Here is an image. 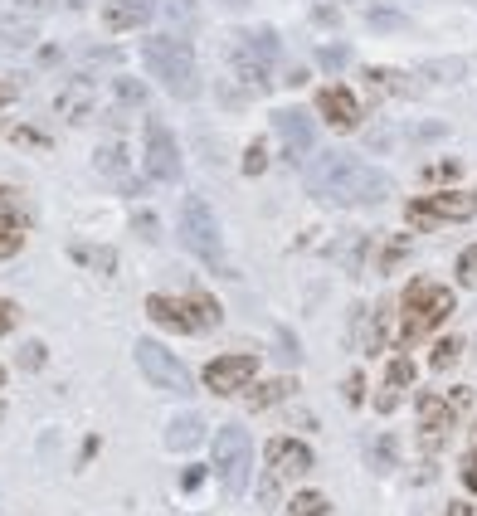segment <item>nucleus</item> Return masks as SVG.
<instances>
[{
    "mask_svg": "<svg viewBox=\"0 0 477 516\" xmlns=\"http://www.w3.org/2000/svg\"><path fill=\"white\" fill-rule=\"evenodd\" d=\"M147 317L156 322V327H166V332H181L190 336L195 332V317H190V302L185 297H147Z\"/></svg>",
    "mask_w": 477,
    "mask_h": 516,
    "instance_id": "obj_14",
    "label": "nucleus"
},
{
    "mask_svg": "<svg viewBox=\"0 0 477 516\" xmlns=\"http://www.w3.org/2000/svg\"><path fill=\"white\" fill-rule=\"evenodd\" d=\"M93 166L103 176H127V142H103L98 156H93Z\"/></svg>",
    "mask_w": 477,
    "mask_h": 516,
    "instance_id": "obj_23",
    "label": "nucleus"
},
{
    "mask_svg": "<svg viewBox=\"0 0 477 516\" xmlns=\"http://www.w3.org/2000/svg\"><path fill=\"white\" fill-rule=\"evenodd\" d=\"M10 98H15V83H0V108H5Z\"/></svg>",
    "mask_w": 477,
    "mask_h": 516,
    "instance_id": "obj_51",
    "label": "nucleus"
},
{
    "mask_svg": "<svg viewBox=\"0 0 477 516\" xmlns=\"http://www.w3.org/2000/svg\"><path fill=\"white\" fill-rule=\"evenodd\" d=\"M215 473H220L224 492H249V473H254V439L239 424H224L215 434Z\"/></svg>",
    "mask_w": 477,
    "mask_h": 516,
    "instance_id": "obj_5",
    "label": "nucleus"
},
{
    "mask_svg": "<svg viewBox=\"0 0 477 516\" xmlns=\"http://www.w3.org/2000/svg\"><path fill=\"white\" fill-rule=\"evenodd\" d=\"M112 93H117V103H127V108H142V103H147V88H142L137 78H117Z\"/></svg>",
    "mask_w": 477,
    "mask_h": 516,
    "instance_id": "obj_30",
    "label": "nucleus"
},
{
    "mask_svg": "<svg viewBox=\"0 0 477 516\" xmlns=\"http://www.w3.org/2000/svg\"><path fill=\"white\" fill-rule=\"evenodd\" d=\"M25 224V210L15 200V190H0V229H20Z\"/></svg>",
    "mask_w": 477,
    "mask_h": 516,
    "instance_id": "obj_31",
    "label": "nucleus"
},
{
    "mask_svg": "<svg viewBox=\"0 0 477 516\" xmlns=\"http://www.w3.org/2000/svg\"><path fill=\"white\" fill-rule=\"evenodd\" d=\"M293 390H297L293 375H273V380H258V385H249V390H244V400H249V409H273V405H283Z\"/></svg>",
    "mask_w": 477,
    "mask_h": 516,
    "instance_id": "obj_18",
    "label": "nucleus"
},
{
    "mask_svg": "<svg viewBox=\"0 0 477 516\" xmlns=\"http://www.w3.org/2000/svg\"><path fill=\"white\" fill-rule=\"evenodd\" d=\"M147 20H151V0H108V5H103V25H108L112 35L142 30Z\"/></svg>",
    "mask_w": 477,
    "mask_h": 516,
    "instance_id": "obj_16",
    "label": "nucleus"
},
{
    "mask_svg": "<svg viewBox=\"0 0 477 516\" xmlns=\"http://www.w3.org/2000/svg\"><path fill=\"white\" fill-rule=\"evenodd\" d=\"M239 39H244V44L254 49L258 59H268V64H273V59L283 54V44H278V35H273V30H249V35H239Z\"/></svg>",
    "mask_w": 477,
    "mask_h": 516,
    "instance_id": "obj_26",
    "label": "nucleus"
},
{
    "mask_svg": "<svg viewBox=\"0 0 477 516\" xmlns=\"http://www.w3.org/2000/svg\"><path fill=\"white\" fill-rule=\"evenodd\" d=\"M346 59H351V49H346V44H327V49H317V64H322L327 74L346 69Z\"/></svg>",
    "mask_w": 477,
    "mask_h": 516,
    "instance_id": "obj_32",
    "label": "nucleus"
},
{
    "mask_svg": "<svg viewBox=\"0 0 477 516\" xmlns=\"http://www.w3.org/2000/svg\"><path fill=\"white\" fill-rule=\"evenodd\" d=\"M93 108V93H88V78H78L64 88V98H59V112L69 117V122H83V112Z\"/></svg>",
    "mask_w": 477,
    "mask_h": 516,
    "instance_id": "obj_21",
    "label": "nucleus"
},
{
    "mask_svg": "<svg viewBox=\"0 0 477 516\" xmlns=\"http://www.w3.org/2000/svg\"><path fill=\"white\" fill-rule=\"evenodd\" d=\"M200 439H205V419L200 414H176L166 424V448L171 453H190V448H200Z\"/></svg>",
    "mask_w": 477,
    "mask_h": 516,
    "instance_id": "obj_17",
    "label": "nucleus"
},
{
    "mask_svg": "<svg viewBox=\"0 0 477 516\" xmlns=\"http://www.w3.org/2000/svg\"><path fill=\"white\" fill-rule=\"evenodd\" d=\"M132 229H137V234H142V239H156V220H151L147 210H142V215H137V220H132Z\"/></svg>",
    "mask_w": 477,
    "mask_h": 516,
    "instance_id": "obj_44",
    "label": "nucleus"
},
{
    "mask_svg": "<svg viewBox=\"0 0 477 516\" xmlns=\"http://www.w3.org/2000/svg\"><path fill=\"white\" fill-rule=\"evenodd\" d=\"M258 375V361L249 351H229V356H215L210 366H205V390H215V395H239V390H249Z\"/></svg>",
    "mask_w": 477,
    "mask_h": 516,
    "instance_id": "obj_8",
    "label": "nucleus"
},
{
    "mask_svg": "<svg viewBox=\"0 0 477 516\" xmlns=\"http://www.w3.org/2000/svg\"><path fill=\"white\" fill-rule=\"evenodd\" d=\"M263 166H268V147H263V142H254V147L244 151V171H249V176H258Z\"/></svg>",
    "mask_w": 477,
    "mask_h": 516,
    "instance_id": "obj_38",
    "label": "nucleus"
},
{
    "mask_svg": "<svg viewBox=\"0 0 477 516\" xmlns=\"http://www.w3.org/2000/svg\"><path fill=\"white\" fill-rule=\"evenodd\" d=\"M220 5H229V10H244V5H249V0H220Z\"/></svg>",
    "mask_w": 477,
    "mask_h": 516,
    "instance_id": "obj_53",
    "label": "nucleus"
},
{
    "mask_svg": "<svg viewBox=\"0 0 477 516\" xmlns=\"http://www.w3.org/2000/svg\"><path fill=\"white\" fill-rule=\"evenodd\" d=\"M181 239L190 254H200V263H210L220 278H234V268L224 263V239H220V220H215V210L200 200V195H190L181 205Z\"/></svg>",
    "mask_w": 477,
    "mask_h": 516,
    "instance_id": "obj_4",
    "label": "nucleus"
},
{
    "mask_svg": "<svg viewBox=\"0 0 477 516\" xmlns=\"http://www.w3.org/2000/svg\"><path fill=\"white\" fill-rule=\"evenodd\" d=\"M151 15H161V25H171V30H195V20H200V10H195V0H151Z\"/></svg>",
    "mask_w": 477,
    "mask_h": 516,
    "instance_id": "obj_19",
    "label": "nucleus"
},
{
    "mask_svg": "<svg viewBox=\"0 0 477 516\" xmlns=\"http://www.w3.org/2000/svg\"><path fill=\"white\" fill-rule=\"evenodd\" d=\"M331 502L322 497V492H297L293 502H288V516H327Z\"/></svg>",
    "mask_w": 477,
    "mask_h": 516,
    "instance_id": "obj_27",
    "label": "nucleus"
},
{
    "mask_svg": "<svg viewBox=\"0 0 477 516\" xmlns=\"http://www.w3.org/2000/svg\"><path fill=\"white\" fill-rule=\"evenodd\" d=\"M0 385H5V370H0Z\"/></svg>",
    "mask_w": 477,
    "mask_h": 516,
    "instance_id": "obj_55",
    "label": "nucleus"
},
{
    "mask_svg": "<svg viewBox=\"0 0 477 516\" xmlns=\"http://www.w3.org/2000/svg\"><path fill=\"white\" fill-rule=\"evenodd\" d=\"M137 366H142V375H147L156 390H166V395H190L195 390V375L161 346V341H137Z\"/></svg>",
    "mask_w": 477,
    "mask_h": 516,
    "instance_id": "obj_6",
    "label": "nucleus"
},
{
    "mask_svg": "<svg viewBox=\"0 0 477 516\" xmlns=\"http://www.w3.org/2000/svg\"><path fill=\"white\" fill-rule=\"evenodd\" d=\"M463 166L458 161H439V166H424V181H453Z\"/></svg>",
    "mask_w": 477,
    "mask_h": 516,
    "instance_id": "obj_39",
    "label": "nucleus"
},
{
    "mask_svg": "<svg viewBox=\"0 0 477 516\" xmlns=\"http://www.w3.org/2000/svg\"><path fill=\"white\" fill-rule=\"evenodd\" d=\"M25 10H44V5H54V0H20Z\"/></svg>",
    "mask_w": 477,
    "mask_h": 516,
    "instance_id": "obj_52",
    "label": "nucleus"
},
{
    "mask_svg": "<svg viewBox=\"0 0 477 516\" xmlns=\"http://www.w3.org/2000/svg\"><path fill=\"white\" fill-rule=\"evenodd\" d=\"M468 74V64L463 59H434V64H424L419 78H434V83H458V78Z\"/></svg>",
    "mask_w": 477,
    "mask_h": 516,
    "instance_id": "obj_24",
    "label": "nucleus"
},
{
    "mask_svg": "<svg viewBox=\"0 0 477 516\" xmlns=\"http://www.w3.org/2000/svg\"><path fill=\"white\" fill-rule=\"evenodd\" d=\"M64 5H83V0H64Z\"/></svg>",
    "mask_w": 477,
    "mask_h": 516,
    "instance_id": "obj_54",
    "label": "nucleus"
},
{
    "mask_svg": "<svg viewBox=\"0 0 477 516\" xmlns=\"http://www.w3.org/2000/svg\"><path fill=\"white\" fill-rule=\"evenodd\" d=\"M307 190L327 205H380L395 185H390L385 171H375V166L346 156V151H322L307 166Z\"/></svg>",
    "mask_w": 477,
    "mask_h": 516,
    "instance_id": "obj_1",
    "label": "nucleus"
},
{
    "mask_svg": "<svg viewBox=\"0 0 477 516\" xmlns=\"http://www.w3.org/2000/svg\"><path fill=\"white\" fill-rule=\"evenodd\" d=\"M200 482H205V468H185V473H181V487H185V492H195Z\"/></svg>",
    "mask_w": 477,
    "mask_h": 516,
    "instance_id": "obj_46",
    "label": "nucleus"
},
{
    "mask_svg": "<svg viewBox=\"0 0 477 516\" xmlns=\"http://www.w3.org/2000/svg\"><path fill=\"white\" fill-rule=\"evenodd\" d=\"M147 176L161 185L181 181V147H176V137H171V127L166 122H147Z\"/></svg>",
    "mask_w": 477,
    "mask_h": 516,
    "instance_id": "obj_9",
    "label": "nucleus"
},
{
    "mask_svg": "<svg viewBox=\"0 0 477 516\" xmlns=\"http://www.w3.org/2000/svg\"><path fill=\"white\" fill-rule=\"evenodd\" d=\"M458 356H463V341H458V336H443L439 346L429 351V366H434V370H448L453 361H458Z\"/></svg>",
    "mask_w": 477,
    "mask_h": 516,
    "instance_id": "obj_29",
    "label": "nucleus"
},
{
    "mask_svg": "<svg viewBox=\"0 0 477 516\" xmlns=\"http://www.w3.org/2000/svg\"><path fill=\"white\" fill-rule=\"evenodd\" d=\"M346 400H351V405H361V400H366V380H361V375H351V380H346Z\"/></svg>",
    "mask_w": 477,
    "mask_h": 516,
    "instance_id": "obj_40",
    "label": "nucleus"
},
{
    "mask_svg": "<svg viewBox=\"0 0 477 516\" xmlns=\"http://www.w3.org/2000/svg\"><path fill=\"white\" fill-rule=\"evenodd\" d=\"M370 463L385 473V468H395V439H375L370 443Z\"/></svg>",
    "mask_w": 477,
    "mask_h": 516,
    "instance_id": "obj_35",
    "label": "nucleus"
},
{
    "mask_svg": "<svg viewBox=\"0 0 477 516\" xmlns=\"http://www.w3.org/2000/svg\"><path fill=\"white\" fill-rule=\"evenodd\" d=\"M453 317V293L439 288V283H429V278H414L400 297V346H414V341H424V336L443 327Z\"/></svg>",
    "mask_w": 477,
    "mask_h": 516,
    "instance_id": "obj_2",
    "label": "nucleus"
},
{
    "mask_svg": "<svg viewBox=\"0 0 477 516\" xmlns=\"http://www.w3.org/2000/svg\"><path fill=\"white\" fill-rule=\"evenodd\" d=\"M312 468V448L302 439H273L268 443V473L283 482V478H302Z\"/></svg>",
    "mask_w": 477,
    "mask_h": 516,
    "instance_id": "obj_12",
    "label": "nucleus"
},
{
    "mask_svg": "<svg viewBox=\"0 0 477 516\" xmlns=\"http://www.w3.org/2000/svg\"><path fill=\"white\" fill-rule=\"evenodd\" d=\"M69 254H74V263L93 268V273H112L117 268V249H108V244H74Z\"/></svg>",
    "mask_w": 477,
    "mask_h": 516,
    "instance_id": "obj_20",
    "label": "nucleus"
},
{
    "mask_svg": "<svg viewBox=\"0 0 477 516\" xmlns=\"http://www.w3.org/2000/svg\"><path fill=\"white\" fill-rule=\"evenodd\" d=\"M477 190H439L409 205V224H443V220H473Z\"/></svg>",
    "mask_w": 477,
    "mask_h": 516,
    "instance_id": "obj_7",
    "label": "nucleus"
},
{
    "mask_svg": "<svg viewBox=\"0 0 477 516\" xmlns=\"http://www.w3.org/2000/svg\"><path fill=\"white\" fill-rule=\"evenodd\" d=\"M278 346H283V356H288V361H297V341H293V332H278Z\"/></svg>",
    "mask_w": 477,
    "mask_h": 516,
    "instance_id": "obj_47",
    "label": "nucleus"
},
{
    "mask_svg": "<svg viewBox=\"0 0 477 516\" xmlns=\"http://www.w3.org/2000/svg\"><path fill=\"white\" fill-rule=\"evenodd\" d=\"M448 429H453V405L439 395H419V443L434 453L448 439Z\"/></svg>",
    "mask_w": 477,
    "mask_h": 516,
    "instance_id": "obj_13",
    "label": "nucleus"
},
{
    "mask_svg": "<svg viewBox=\"0 0 477 516\" xmlns=\"http://www.w3.org/2000/svg\"><path fill=\"white\" fill-rule=\"evenodd\" d=\"M185 302H190V317H195V332H215V327H220V302H215V297L210 293H195V297H185Z\"/></svg>",
    "mask_w": 477,
    "mask_h": 516,
    "instance_id": "obj_22",
    "label": "nucleus"
},
{
    "mask_svg": "<svg viewBox=\"0 0 477 516\" xmlns=\"http://www.w3.org/2000/svg\"><path fill=\"white\" fill-rule=\"evenodd\" d=\"M273 127L283 132V142H288V161H302L307 151L317 147V127H312V117L302 108H283L273 117Z\"/></svg>",
    "mask_w": 477,
    "mask_h": 516,
    "instance_id": "obj_11",
    "label": "nucleus"
},
{
    "mask_svg": "<svg viewBox=\"0 0 477 516\" xmlns=\"http://www.w3.org/2000/svg\"><path fill=\"white\" fill-rule=\"evenodd\" d=\"M395 405H400V390H380V395H375V409H380V414H390Z\"/></svg>",
    "mask_w": 477,
    "mask_h": 516,
    "instance_id": "obj_43",
    "label": "nucleus"
},
{
    "mask_svg": "<svg viewBox=\"0 0 477 516\" xmlns=\"http://www.w3.org/2000/svg\"><path fill=\"white\" fill-rule=\"evenodd\" d=\"M366 78L375 88H385V93H414V83H409L400 69H366Z\"/></svg>",
    "mask_w": 477,
    "mask_h": 516,
    "instance_id": "obj_28",
    "label": "nucleus"
},
{
    "mask_svg": "<svg viewBox=\"0 0 477 516\" xmlns=\"http://www.w3.org/2000/svg\"><path fill=\"white\" fill-rule=\"evenodd\" d=\"M463 487H468V492H477V448L468 453V463H463Z\"/></svg>",
    "mask_w": 477,
    "mask_h": 516,
    "instance_id": "obj_42",
    "label": "nucleus"
},
{
    "mask_svg": "<svg viewBox=\"0 0 477 516\" xmlns=\"http://www.w3.org/2000/svg\"><path fill=\"white\" fill-rule=\"evenodd\" d=\"M409 20H404L400 10H370V30H404Z\"/></svg>",
    "mask_w": 477,
    "mask_h": 516,
    "instance_id": "obj_36",
    "label": "nucleus"
},
{
    "mask_svg": "<svg viewBox=\"0 0 477 516\" xmlns=\"http://www.w3.org/2000/svg\"><path fill=\"white\" fill-rule=\"evenodd\" d=\"M317 112L327 117V127H336V132H356V127H361V103H356V93L341 88V83H327V88L317 93Z\"/></svg>",
    "mask_w": 477,
    "mask_h": 516,
    "instance_id": "obj_10",
    "label": "nucleus"
},
{
    "mask_svg": "<svg viewBox=\"0 0 477 516\" xmlns=\"http://www.w3.org/2000/svg\"><path fill=\"white\" fill-rule=\"evenodd\" d=\"M448 516H473V507H468V502H453V507H448Z\"/></svg>",
    "mask_w": 477,
    "mask_h": 516,
    "instance_id": "obj_50",
    "label": "nucleus"
},
{
    "mask_svg": "<svg viewBox=\"0 0 477 516\" xmlns=\"http://www.w3.org/2000/svg\"><path fill=\"white\" fill-rule=\"evenodd\" d=\"M10 327H15V302H5V297H0V336L10 332Z\"/></svg>",
    "mask_w": 477,
    "mask_h": 516,
    "instance_id": "obj_45",
    "label": "nucleus"
},
{
    "mask_svg": "<svg viewBox=\"0 0 477 516\" xmlns=\"http://www.w3.org/2000/svg\"><path fill=\"white\" fill-rule=\"evenodd\" d=\"M0 419H5V409H0Z\"/></svg>",
    "mask_w": 477,
    "mask_h": 516,
    "instance_id": "obj_56",
    "label": "nucleus"
},
{
    "mask_svg": "<svg viewBox=\"0 0 477 516\" xmlns=\"http://www.w3.org/2000/svg\"><path fill=\"white\" fill-rule=\"evenodd\" d=\"M142 59H147L151 78H161V88L171 98H195L200 83H195V49H190V39H181V35L147 39Z\"/></svg>",
    "mask_w": 477,
    "mask_h": 516,
    "instance_id": "obj_3",
    "label": "nucleus"
},
{
    "mask_svg": "<svg viewBox=\"0 0 477 516\" xmlns=\"http://www.w3.org/2000/svg\"><path fill=\"white\" fill-rule=\"evenodd\" d=\"M20 244H25V234H20V229H0V263L20 254Z\"/></svg>",
    "mask_w": 477,
    "mask_h": 516,
    "instance_id": "obj_37",
    "label": "nucleus"
},
{
    "mask_svg": "<svg viewBox=\"0 0 477 516\" xmlns=\"http://www.w3.org/2000/svg\"><path fill=\"white\" fill-rule=\"evenodd\" d=\"M15 142H30V147H49V142H44L39 132H30V127H20V132H15Z\"/></svg>",
    "mask_w": 477,
    "mask_h": 516,
    "instance_id": "obj_49",
    "label": "nucleus"
},
{
    "mask_svg": "<svg viewBox=\"0 0 477 516\" xmlns=\"http://www.w3.org/2000/svg\"><path fill=\"white\" fill-rule=\"evenodd\" d=\"M229 69L244 78L254 93H268V88H273V78H268V59H258L244 39H234V44H229Z\"/></svg>",
    "mask_w": 477,
    "mask_h": 516,
    "instance_id": "obj_15",
    "label": "nucleus"
},
{
    "mask_svg": "<svg viewBox=\"0 0 477 516\" xmlns=\"http://www.w3.org/2000/svg\"><path fill=\"white\" fill-rule=\"evenodd\" d=\"M458 283H463V288H477V244L458 254Z\"/></svg>",
    "mask_w": 477,
    "mask_h": 516,
    "instance_id": "obj_34",
    "label": "nucleus"
},
{
    "mask_svg": "<svg viewBox=\"0 0 477 516\" xmlns=\"http://www.w3.org/2000/svg\"><path fill=\"white\" fill-rule=\"evenodd\" d=\"M35 39V25L30 20H5L0 25V49H25Z\"/></svg>",
    "mask_w": 477,
    "mask_h": 516,
    "instance_id": "obj_25",
    "label": "nucleus"
},
{
    "mask_svg": "<svg viewBox=\"0 0 477 516\" xmlns=\"http://www.w3.org/2000/svg\"><path fill=\"white\" fill-rule=\"evenodd\" d=\"M88 64H117V49H93Z\"/></svg>",
    "mask_w": 477,
    "mask_h": 516,
    "instance_id": "obj_48",
    "label": "nucleus"
},
{
    "mask_svg": "<svg viewBox=\"0 0 477 516\" xmlns=\"http://www.w3.org/2000/svg\"><path fill=\"white\" fill-rule=\"evenodd\" d=\"M409 380H414V366H409L404 356H395V361H390V370H385V390H404Z\"/></svg>",
    "mask_w": 477,
    "mask_h": 516,
    "instance_id": "obj_33",
    "label": "nucleus"
},
{
    "mask_svg": "<svg viewBox=\"0 0 477 516\" xmlns=\"http://www.w3.org/2000/svg\"><path fill=\"white\" fill-rule=\"evenodd\" d=\"M39 361H44V346H39V341H30V346L20 351V366H30V370H35Z\"/></svg>",
    "mask_w": 477,
    "mask_h": 516,
    "instance_id": "obj_41",
    "label": "nucleus"
}]
</instances>
